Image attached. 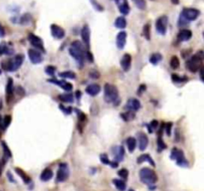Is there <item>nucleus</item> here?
Masks as SVG:
<instances>
[{
	"instance_id": "nucleus-1",
	"label": "nucleus",
	"mask_w": 204,
	"mask_h": 191,
	"mask_svg": "<svg viewBox=\"0 0 204 191\" xmlns=\"http://www.w3.org/2000/svg\"><path fill=\"white\" fill-rule=\"evenodd\" d=\"M69 53L76 61L80 64V67H83L86 52L84 50V46L80 41H74L69 49Z\"/></svg>"
},
{
	"instance_id": "nucleus-2",
	"label": "nucleus",
	"mask_w": 204,
	"mask_h": 191,
	"mask_svg": "<svg viewBox=\"0 0 204 191\" xmlns=\"http://www.w3.org/2000/svg\"><path fill=\"white\" fill-rule=\"evenodd\" d=\"M140 179L145 185H154L157 181V175L152 169L142 168L140 170Z\"/></svg>"
},
{
	"instance_id": "nucleus-3",
	"label": "nucleus",
	"mask_w": 204,
	"mask_h": 191,
	"mask_svg": "<svg viewBox=\"0 0 204 191\" xmlns=\"http://www.w3.org/2000/svg\"><path fill=\"white\" fill-rule=\"evenodd\" d=\"M23 61H24V56L22 54L16 55V56H14L12 59L8 60V61L2 62V68L5 71L14 72L21 67V65L23 64Z\"/></svg>"
},
{
	"instance_id": "nucleus-4",
	"label": "nucleus",
	"mask_w": 204,
	"mask_h": 191,
	"mask_svg": "<svg viewBox=\"0 0 204 191\" xmlns=\"http://www.w3.org/2000/svg\"><path fill=\"white\" fill-rule=\"evenodd\" d=\"M204 60V52L199 51L194 56L191 57V59L187 62V69L192 73H196L201 67H202V61Z\"/></svg>"
},
{
	"instance_id": "nucleus-5",
	"label": "nucleus",
	"mask_w": 204,
	"mask_h": 191,
	"mask_svg": "<svg viewBox=\"0 0 204 191\" xmlns=\"http://www.w3.org/2000/svg\"><path fill=\"white\" fill-rule=\"evenodd\" d=\"M104 91H105V101L109 104H113V103H116L118 99V91L116 89V86L111 84H106L105 88H104Z\"/></svg>"
},
{
	"instance_id": "nucleus-6",
	"label": "nucleus",
	"mask_w": 204,
	"mask_h": 191,
	"mask_svg": "<svg viewBox=\"0 0 204 191\" xmlns=\"http://www.w3.org/2000/svg\"><path fill=\"white\" fill-rule=\"evenodd\" d=\"M170 157H171V159L175 160L176 163L178 164V165L182 166V167H184V166H188V161L186 160L183 151H182L181 149H178V148H176V147L172 148Z\"/></svg>"
},
{
	"instance_id": "nucleus-7",
	"label": "nucleus",
	"mask_w": 204,
	"mask_h": 191,
	"mask_svg": "<svg viewBox=\"0 0 204 191\" xmlns=\"http://www.w3.org/2000/svg\"><path fill=\"white\" fill-rule=\"evenodd\" d=\"M69 175H70V170H69V166H68V164L65 163V162L60 163L59 169H58V172H57V181L58 182L66 181L68 178H69Z\"/></svg>"
},
{
	"instance_id": "nucleus-8",
	"label": "nucleus",
	"mask_w": 204,
	"mask_h": 191,
	"mask_svg": "<svg viewBox=\"0 0 204 191\" xmlns=\"http://www.w3.org/2000/svg\"><path fill=\"white\" fill-rule=\"evenodd\" d=\"M181 15L188 21H194L199 16V11L195 8H185L181 12Z\"/></svg>"
},
{
	"instance_id": "nucleus-9",
	"label": "nucleus",
	"mask_w": 204,
	"mask_h": 191,
	"mask_svg": "<svg viewBox=\"0 0 204 191\" xmlns=\"http://www.w3.org/2000/svg\"><path fill=\"white\" fill-rule=\"evenodd\" d=\"M167 17L166 16H161L159 17L156 20V23H155V28H156V31L161 35H164L166 32V28H167Z\"/></svg>"
},
{
	"instance_id": "nucleus-10",
	"label": "nucleus",
	"mask_w": 204,
	"mask_h": 191,
	"mask_svg": "<svg viewBox=\"0 0 204 191\" xmlns=\"http://www.w3.org/2000/svg\"><path fill=\"white\" fill-rule=\"evenodd\" d=\"M28 38H29L30 43L34 46V47L37 48V49H39V50H41L42 52H45L44 44H43V41L41 38H39L38 36L34 35V34H29Z\"/></svg>"
},
{
	"instance_id": "nucleus-11",
	"label": "nucleus",
	"mask_w": 204,
	"mask_h": 191,
	"mask_svg": "<svg viewBox=\"0 0 204 191\" xmlns=\"http://www.w3.org/2000/svg\"><path fill=\"white\" fill-rule=\"evenodd\" d=\"M28 56L30 61L33 63V64H39L43 61V56L38 50L35 49H30L28 51Z\"/></svg>"
},
{
	"instance_id": "nucleus-12",
	"label": "nucleus",
	"mask_w": 204,
	"mask_h": 191,
	"mask_svg": "<svg viewBox=\"0 0 204 191\" xmlns=\"http://www.w3.org/2000/svg\"><path fill=\"white\" fill-rule=\"evenodd\" d=\"M51 33H52L53 37L56 38V39H63L65 37V30L61 28L60 26L56 25V24L51 25Z\"/></svg>"
},
{
	"instance_id": "nucleus-13",
	"label": "nucleus",
	"mask_w": 204,
	"mask_h": 191,
	"mask_svg": "<svg viewBox=\"0 0 204 191\" xmlns=\"http://www.w3.org/2000/svg\"><path fill=\"white\" fill-rule=\"evenodd\" d=\"M111 151H113L115 161H116V162H121V161L123 159V155H125V148H123L121 146L113 147Z\"/></svg>"
},
{
	"instance_id": "nucleus-14",
	"label": "nucleus",
	"mask_w": 204,
	"mask_h": 191,
	"mask_svg": "<svg viewBox=\"0 0 204 191\" xmlns=\"http://www.w3.org/2000/svg\"><path fill=\"white\" fill-rule=\"evenodd\" d=\"M137 141H138V147L140 150L144 151L147 148V144H149V139H147V134L144 132H138L137 134Z\"/></svg>"
},
{
	"instance_id": "nucleus-15",
	"label": "nucleus",
	"mask_w": 204,
	"mask_h": 191,
	"mask_svg": "<svg viewBox=\"0 0 204 191\" xmlns=\"http://www.w3.org/2000/svg\"><path fill=\"white\" fill-rule=\"evenodd\" d=\"M48 82H49V83H52V84L58 85V86H60L61 88L64 89V90L67 91V92L72 91V89H73V85H72V84L68 83V82H66V81H63V80L50 79V80H48Z\"/></svg>"
},
{
	"instance_id": "nucleus-16",
	"label": "nucleus",
	"mask_w": 204,
	"mask_h": 191,
	"mask_svg": "<svg viewBox=\"0 0 204 191\" xmlns=\"http://www.w3.org/2000/svg\"><path fill=\"white\" fill-rule=\"evenodd\" d=\"M82 39H83L85 45L87 46V48H90V39H91V31H90V27L88 25H85L83 29H82Z\"/></svg>"
},
{
	"instance_id": "nucleus-17",
	"label": "nucleus",
	"mask_w": 204,
	"mask_h": 191,
	"mask_svg": "<svg viewBox=\"0 0 204 191\" xmlns=\"http://www.w3.org/2000/svg\"><path fill=\"white\" fill-rule=\"evenodd\" d=\"M140 103L137 99L132 98L128 101L127 105H125V108L130 111H133V112H137V111L140 110Z\"/></svg>"
},
{
	"instance_id": "nucleus-18",
	"label": "nucleus",
	"mask_w": 204,
	"mask_h": 191,
	"mask_svg": "<svg viewBox=\"0 0 204 191\" xmlns=\"http://www.w3.org/2000/svg\"><path fill=\"white\" fill-rule=\"evenodd\" d=\"M125 42H127V32L121 31L116 35V46H118V49H123Z\"/></svg>"
},
{
	"instance_id": "nucleus-19",
	"label": "nucleus",
	"mask_w": 204,
	"mask_h": 191,
	"mask_svg": "<svg viewBox=\"0 0 204 191\" xmlns=\"http://www.w3.org/2000/svg\"><path fill=\"white\" fill-rule=\"evenodd\" d=\"M116 3L121 14H125V15L128 14V12H130V5H128L127 0H116Z\"/></svg>"
},
{
	"instance_id": "nucleus-20",
	"label": "nucleus",
	"mask_w": 204,
	"mask_h": 191,
	"mask_svg": "<svg viewBox=\"0 0 204 191\" xmlns=\"http://www.w3.org/2000/svg\"><path fill=\"white\" fill-rule=\"evenodd\" d=\"M130 65H132V57L130 54H125L121 61V66L125 72H128L130 69Z\"/></svg>"
},
{
	"instance_id": "nucleus-21",
	"label": "nucleus",
	"mask_w": 204,
	"mask_h": 191,
	"mask_svg": "<svg viewBox=\"0 0 204 191\" xmlns=\"http://www.w3.org/2000/svg\"><path fill=\"white\" fill-rule=\"evenodd\" d=\"M191 37H192V32L187 29H182L177 35V39L179 41H188Z\"/></svg>"
},
{
	"instance_id": "nucleus-22",
	"label": "nucleus",
	"mask_w": 204,
	"mask_h": 191,
	"mask_svg": "<svg viewBox=\"0 0 204 191\" xmlns=\"http://www.w3.org/2000/svg\"><path fill=\"white\" fill-rule=\"evenodd\" d=\"M101 92V87L97 84H92V85H89L88 87L86 88V93L89 94L90 96H97L98 94Z\"/></svg>"
},
{
	"instance_id": "nucleus-23",
	"label": "nucleus",
	"mask_w": 204,
	"mask_h": 191,
	"mask_svg": "<svg viewBox=\"0 0 204 191\" xmlns=\"http://www.w3.org/2000/svg\"><path fill=\"white\" fill-rule=\"evenodd\" d=\"M13 98V81L12 79H8V83L6 86V101L7 103H10Z\"/></svg>"
},
{
	"instance_id": "nucleus-24",
	"label": "nucleus",
	"mask_w": 204,
	"mask_h": 191,
	"mask_svg": "<svg viewBox=\"0 0 204 191\" xmlns=\"http://www.w3.org/2000/svg\"><path fill=\"white\" fill-rule=\"evenodd\" d=\"M53 175H54V173H53V171L50 168H45L42 171V173H41L40 178L42 181H49L53 177Z\"/></svg>"
},
{
	"instance_id": "nucleus-25",
	"label": "nucleus",
	"mask_w": 204,
	"mask_h": 191,
	"mask_svg": "<svg viewBox=\"0 0 204 191\" xmlns=\"http://www.w3.org/2000/svg\"><path fill=\"white\" fill-rule=\"evenodd\" d=\"M163 125L159 129L158 132V136H157V146H158V149L161 150V149L166 148V144L164 143L163 139H162V129H163Z\"/></svg>"
},
{
	"instance_id": "nucleus-26",
	"label": "nucleus",
	"mask_w": 204,
	"mask_h": 191,
	"mask_svg": "<svg viewBox=\"0 0 204 191\" xmlns=\"http://www.w3.org/2000/svg\"><path fill=\"white\" fill-rule=\"evenodd\" d=\"M121 117L123 118V120H125V122H130V120H132L133 118H135V112L128 110V112H125L123 113H121Z\"/></svg>"
},
{
	"instance_id": "nucleus-27",
	"label": "nucleus",
	"mask_w": 204,
	"mask_h": 191,
	"mask_svg": "<svg viewBox=\"0 0 204 191\" xmlns=\"http://www.w3.org/2000/svg\"><path fill=\"white\" fill-rule=\"evenodd\" d=\"M144 161H147V162L151 164L152 166H155V163L154 162V160H152V158L150 157V156L149 155V154H142V155L138 156V158H137V163H138V164H140V163L144 162Z\"/></svg>"
},
{
	"instance_id": "nucleus-28",
	"label": "nucleus",
	"mask_w": 204,
	"mask_h": 191,
	"mask_svg": "<svg viewBox=\"0 0 204 191\" xmlns=\"http://www.w3.org/2000/svg\"><path fill=\"white\" fill-rule=\"evenodd\" d=\"M127 146H128V151L132 152L135 150V146H137V139H135V137H128L127 139Z\"/></svg>"
},
{
	"instance_id": "nucleus-29",
	"label": "nucleus",
	"mask_w": 204,
	"mask_h": 191,
	"mask_svg": "<svg viewBox=\"0 0 204 191\" xmlns=\"http://www.w3.org/2000/svg\"><path fill=\"white\" fill-rule=\"evenodd\" d=\"M12 53H13V50L10 49V48L6 45V43H1V44H0V55H4V54L11 55Z\"/></svg>"
},
{
	"instance_id": "nucleus-30",
	"label": "nucleus",
	"mask_w": 204,
	"mask_h": 191,
	"mask_svg": "<svg viewBox=\"0 0 204 191\" xmlns=\"http://www.w3.org/2000/svg\"><path fill=\"white\" fill-rule=\"evenodd\" d=\"M115 25L116 28H120V29H123L127 26V21H125V17H118L115 21Z\"/></svg>"
},
{
	"instance_id": "nucleus-31",
	"label": "nucleus",
	"mask_w": 204,
	"mask_h": 191,
	"mask_svg": "<svg viewBox=\"0 0 204 191\" xmlns=\"http://www.w3.org/2000/svg\"><path fill=\"white\" fill-rule=\"evenodd\" d=\"M15 171L17 172V174H18L19 176H20L21 178H22L23 179V181L25 183H29L31 181V179H30V177H29V176L26 174L25 172H24V171L22 170V169H20V168H18V167H16L15 168Z\"/></svg>"
},
{
	"instance_id": "nucleus-32",
	"label": "nucleus",
	"mask_w": 204,
	"mask_h": 191,
	"mask_svg": "<svg viewBox=\"0 0 204 191\" xmlns=\"http://www.w3.org/2000/svg\"><path fill=\"white\" fill-rule=\"evenodd\" d=\"M113 183L115 184V186L116 187V189L118 191H125V183L123 180L121 179H114Z\"/></svg>"
},
{
	"instance_id": "nucleus-33",
	"label": "nucleus",
	"mask_w": 204,
	"mask_h": 191,
	"mask_svg": "<svg viewBox=\"0 0 204 191\" xmlns=\"http://www.w3.org/2000/svg\"><path fill=\"white\" fill-rule=\"evenodd\" d=\"M161 59H162V56L159 54V53H154V54H152L151 56H150L149 61H150V63H151V64L156 65L157 63L161 61Z\"/></svg>"
},
{
	"instance_id": "nucleus-34",
	"label": "nucleus",
	"mask_w": 204,
	"mask_h": 191,
	"mask_svg": "<svg viewBox=\"0 0 204 191\" xmlns=\"http://www.w3.org/2000/svg\"><path fill=\"white\" fill-rule=\"evenodd\" d=\"M59 76L61 78H65V79H75L76 78V74L72 71H66L63 72V73H60Z\"/></svg>"
},
{
	"instance_id": "nucleus-35",
	"label": "nucleus",
	"mask_w": 204,
	"mask_h": 191,
	"mask_svg": "<svg viewBox=\"0 0 204 191\" xmlns=\"http://www.w3.org/2000/svg\"><path fill=\"white\" fill-rule=\"evenodd\" d=\"M142 35L147 40H150V25L149 23L145 24L144 29H142Z\"/></svg>"
},
{
	"instance_id": "nucleus-36",
	"label": "nucleus",
	"mask_w": 204,
	"mask_h": 191,
	"mask_svg": "<svg viewBox=\"0 0 204 191\" xmlns=\"http://www.w3.org/2000/svg\"><path fill=\"white\" fill-rule=\"evenodd\" d=\"M132 1L135 4V6L138 9H140V10H144L147 8V2H145V0H132Z\"/></svg>"
},
{
	"instance_id": "nucleus-37",
	"label": "nucleus",
	"mask_w": 204,
	"mask_h": 191,
	"mask_svg": "<svg viewBox=\"0 0 204 191\" xmlns=\"http://www.w3.org/2000/svg\"><path fill=\"white\" fill-rule=\"evenodd\" d=\"M59 99L63 101H66V103H73L74 101V98L71 94H65V95H60Z\"/></svg>"
},
{
	"instance_id": "nucleus-38",
	"label": "nucleus",
	"mask_w": 204,
	"mask_h": 191,
	"mask_svg": "<svg viewBox=\"0 0 204 191\" xmlns=\"http://www.w3.org/2000/svg\"><path fill=\"white\" fill-rule=\"evenodd\" d=\"M170 67L172 69L176 70L179 67V60L176 56H172L170 59Z\"/></svg>"
},
{
	"instance_id": "nucleus-39",
	"label": "nucleus",
	"mask_w": 204,
	"mask_h": 191,
	"mask_svg": "<svg viewBox=\"0 0 204 191\" xmlns=\"http://www.w3.org/2000/svg\"><path fill=\"white\" fill-rule=\"evenodd\" d=\"M11 122V117L10 115H5L3 118V122H2V129H6L8 127V125Z\"/></svg>"
},
{
	"instance_id": "nucleus-40",
	"label": "nucleus",
	"mask_w": 204,
	"mask_h": 191,
	"mask_svg": "<svg viewBox=\"0 0 204 191\" xmlns=\"http://www.w3.org/2000/svg\"><path fill=\"white\" fill-rule=\"evenodd\" d=\"M30 20H31V16L29 15V14H25V15H23L20 18V23L22 24V25H27V24L30 22Z\"/></svg>"
},
{
	"instance_id": "nucleus-41",
	"label": "nucleus",
	"mask_w": 204,
	"mask_h": 191,
	"mask_svg": "<svg viewBox=\"0 0 204 191\" xmlns=\"http://www.w3.org/2000/svg\"><path fill=\"white\" fill-rule=\"evenodd\" d=\"M157 127H158V122H157L156 120H154L149 125V132H150V134H151V132H154V129H157Z\"/></svg>"
},
{
	"instance_id": "nucleus-42",
	"label": "nucleus",
	"mask_w": 204,
	"mask_h": 191,
	"mask_svg": "<svg viewBox=\"0 0 204 191\" xmlns=\"http://www.w3.org/2000/svg\"><path fill=\"white\" fill-rule=\"evenodd\" d=\"M2 147H3L4 153H5V155L7 156V157H11V156H12V153H11L10 149H9V147L7 146V144H6L5 141H2Z\"/></svg>"
},
{
	"instance_id": "nucleus-43",
	"label": "nucleus",
	"mask_w": 204,
	"mask_h": 191,
	"mask_svg": "<svg viewBox=\"0 0 204 191\" xmlns=\"http://www.w3.org/2000/svg\"><path fill=\"white\" fill-rule=\"evenodd\" d=\"M118 174L120 175V177H121L123 179H127L128 177V170L125 168H123V169H121V170H118Z\"/></svg>"
},
{
	"instance_id": "nucleus-44",
	"label": "nucleus",
	"mask_w": 204,
	"mask_h": 191,
	"mask_svg": "<svg viewBox=\"0 0 204 191\" xmlns=\"http://www.w3.org/2000/svg\"><path fill=\"white\" fill-rule=\"evenodd\" d=\"M91 3L93 4V6L97 9V10H99V11H104V7L102 6L101 4H100L99 2L97 1V0H91Z\"/></svg>"
},
{
	"instance_id": "nucleus-45",
	"label": "nucleus",
	"mask_w": 204,
	"mask_h": 191,
	"mask_svg": "<svg viewBox=\"0 0 204 191\" xmlns=\"http://www.w3.org/2000/svg\"><path fill=\"white\" fill-rule=\"evenodd\" d=\"M171 78H172V81L175 82V83H181V82H184L187 80V78H181V77H178L177 75H172Z\"/></svg>"
},
{
	"instance_id": "nucleus-46",
	"label": "nucleus",
	"mask_w": 204,
	"mask_h": 191,
	"mask_svg": "<svg viewBox=\"0 0 204 191\" xmlns=\"http://www.w3.org/2000/svg\"><path fill=\"white\" fill-rule=\"evenodd\" d=\"M45 71H46V73H47L48 75H50V76H53V75H55L56 68L54 66H48V67H46Z\"/></svg>"
},
{
	"instance_id": "nucleus-47",
	"label": "nucleus",
	"mask_w": 204,
	"mask_h": 191,
	"mask_svg": "<svg viewBox=\"0 0 204 191\" xmlns=\"http://www.w3.org/2000/svg\"><path fill=\"white\" fill-rule=\"evenodd\" d=\"M101 161H102V163L109 164V165H110V163H111L110 159H109V157H108V155H107V154H102V155H101Z\"/></svg>"
},
{
	"instance_id": "nucleus-48",
	"label": "nucleus",
	"mask_w": 204,
	"mask_h": 191,
	"mask_svg": "<svg viewBox=\"0 0 204 191\" xmlns=\"http://www.w3.org/2000/svg\"><path fill=\"white\" fill-rule=\"evenodd\" d=\"M164 127H165V132H166V134L168 135V136H170L172 124H171V122H167L166 125H164Z\"/></svg>"
},
{
	"instance_id": "nucleus-49",
	"label": "nucleus",
	"mask_w": 204,
	"mask_h": 191,
	"mask_svg": "<svg viewBox=\"0 0 204 191\" xmlns=\"http://www.w3.org/2000/svg\"><path fill=\"white\" fill-rule=\"evenodd\" d=\"M90 77H91L92 79H98L100 78V73L98 71H91L90 72Z\"/></svg>"
},
{
	"instance_id": "nucleus-50",
	"label": "nucleus",
	"mask_w": 204,
	"mask_h": 191,
	"mask_svg": "<svg viewBox=\"0 0 204 191\" xmlns=\"http://www.w3.org/2000/svg\"><path fill=\"white\" fill-rule=\"evenodd\" d=\"M60 108H61V110H62L65 113H67V115H70V113H72V108H66V107H64V106L60 105Z\"/></svg>"
},
{
	"instance_id": "nucleus-51",
	"label": "nucleus",
	"mask_w": 204,
	"mask_h": 191,
	"mask_svg": "<svg viewBox=\"0 0 204 191\" xmlns=\"http://www.w3.org/2000/svg\"><path fill=\"white\" fill-rule=\"evenodd\" d=\"M86 57L90 62H93V60H94L93 59V54H92L90 51H87V52H86Z\"/></svg>"
},
{
	"instance_id": "nucleus-52",
	"label": "nucleus",
	"mask_w": 204,
	"mask_h": 191,
	"mask_svg": "<svg viewBox=\"0 0 204 191\" xmlns=\"http://www.w3.org/2000/svg\"><path fill=\"white\" fill-rule=\"evenodd\" d=\"M145 89H147V86H145V85H142V86L140 87V89H138L137 94L138 95H142V93H144L145 91Z\"/></svg>"
},
{
	"instance_id": "nucleus-53",
	"label": "nucleus",
	"mask_w": 204,
	"mask_h": 191,
	"mask_svg": "<svg viewBox=\"0 0 204 191\" xmlns=\"http://www.w3.org/2000/svg\"><path fill=\"white\" fill-rule=\"evenodd\" d=\"M5 36V31H4V28L2 27V25L0 24V38L4 37Z\"/></svg>"
},
{
	"instance_id": "nucleus-54",
	"label": "nucleus",
	"mask_w": 204,
	"mask_h": 191,
	"mask_svg": "<svg viewBox=\"0 0 204 191\" xmlns=\"http://www.w3.org/2000/svg\"><path fill=\"white\" fill-rule=\"evenodd\" d=\"M200 76H201V79L204 81V65L200 68Z\"/></svg>"
},
{
	"instance_id": "nucleus-55",
	"label": "nucleus",
	"mask_w": 204,
	"mask_h": 191,
	"mask_svg": "<svg viewBox=\"0 0 204 191\" xmlns=\"http://www.w3.org/2000/svg\"><path fill=\"white\" fill-rule=\"evenodd\" d=\"M7 175H8V177H9V179H10L11 181H13V182H15V180L13 179V177L11 176V173L10 172H7Z\"/></svg>"
},
{
	"instance_id": "nucleus-56",
	"label": "nucleus",
	"mask_w": 204,
	"mask_h": 191,
	"mask_svg": "<svg viewBox=\"0 0 204 191\" xmlns=\"http://www.w3.org/2000/svg\"><path fill=\"white\" fill-rule=\"evenodd\" d=\"M76 95H77V99H80V98H81L82 94H81V92H80V91H77L76 92Z\"/></svg>"
},
{
	"instance_id": "nucleus-57",
	"label": "nucleus",
	"mask_w": 204,
	"mask_h": 191,
	"mask_svg": "<svg viewBox=\"0 0 204 191\" xmlns=\"http://www.w3.org/2000/svg\"><path fill=\"white\" fill-rule=\"evenodd\" d=\"M171 2L173 4H175V5H177V4L179 3V0H171Z\"/></svg>"
},
{
	"instance_id": "nucleus-58",
	"label": "nucleus",
	"mask_w": 204,
	"mask_h": 191,
	"mask_svg": "<svg viewBox=\"0 0 204 191\" xmlns=\"http://www.w3.org/2000/svg\"><path fill=\"white\" fill-rule=\"evenodd\" d=\"M1 104H2V101H1V100H0V108H2V105H1Z\"/></svg>"
},
{
	"instance_id": "nucleus-59",
	"label": "nucleus",
	"mask_w": 204,
	"mask_h": 191,
	"mask_svg": "<svg viewBox=\"0 0 204 191\" xmlns=\"http://www.w3.org/2000/svg\"><path fill=\"white\" fill-rule=\"evenodd\" d=\"M128 191H135V190H133V189H130V190H128Z\"/></svg>"
},
{
	"instance_id": "nucleus-60",
	"label": "nucleus",
	"mask_w": 204,
	"mask_h": 191,
	"mask_svg": "<svg viewBox=\"0 0 204 191\" xmlns=\"http://www.w3.org/2000/svg\"><path fill=\"white\" fill-rule=\"evenodd\" d=\"M0 74H1V71H0Z\"/></svg>"
},
{
	"instance_id": "nucleus-61",
	"label": "nucleus",
	"mask_w": 204,
	"mask_h": 191,
	"mask_svg": "<svg viewBox=\"0 0 204 191\" xmlns=\"http://www.w3.org/2000/svg\"><path fill=\"white\" fill-rule=\"evenodd\" d=\"M203 36H204V33H203Z\"/></svg>"
}]
</instances>
